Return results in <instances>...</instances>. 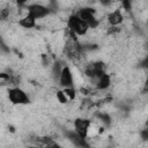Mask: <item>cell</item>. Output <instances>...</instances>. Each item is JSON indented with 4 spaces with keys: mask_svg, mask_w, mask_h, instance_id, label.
Listing matches in <instances>:
<instances>
[{
    "mask_svg": "<svg viewBox=\"0 0 148 148\" xmlns=\"http://www.w3.org/2000/svg\"><path fill=\"white\" fill-rule=\"evenodd\" d=\"M95 14H96L95 9L90 8V7H83V8L79 9V12L76 13L77 17H80L88 25L89 29H96L101 24L99 18H97V16Z\"/></svg>",
    "mask_w": 148,
    "mask_h": 148,
    "instance_id": "1",
    "label": "cell"
},
{
    "mask_svg": "<svg viewBox=\"0 0 148 148\" xmlns=\"http://www.w3.org/2000/svg\"><path fill=\"white\" fill-rule=\"evenodd\" d=\"M56 97H57L58 102H59V103H61V104H66V103L68 102V99H67V97L65 96V94H64L62 89H61V90H58V91L56 92Z\"/></svg>",
    "mask_w": 148,
    "mask_h": 148,
    "instance_id": "15",
    "label": "cell"
},
{
    "mask_svg": "<svg viewBox=\"0 0 148 148\" xmlns=\"http://www.w3.org/2000/svg\"><path fill=\"white\" fill-rule=\"evenodd\" d=\"M17 23H18V25H21L24 29H32V28L36 27V20L34 17L29 16L28 14L24 15L23 17H21Z\"/></svg>",
    "mask_w": 148,
    "mask_h": 148,
    "instance_id": "11",
    "label": "cell"
},
{
    "mask_svg": "<svg viewBox=\"0 0 148 148\" xmlns=\"http://www.w3.org/2000/svg\"><path fill=\"white\" fill-rule=\"evenodd\" d=\"M73 125H74V132L82 139H87L91 126V121L87 118H76Z\"/></svg>",
    "mask_w": 148,
    "mask_h": 148,
    "instance_id": "6",
    "label": "cell"
},
{
    "mask_svg": "<svg viewBox=\"0 0 148 148\" xmlns=\"http://www.w3.org/2000/svg\"><path fill=\"white\" fill-rule=\"evenodd\" d=\"M7 97L8 101L14 105H25L30 103V98L28 94L20 87L9 88L7 91Z\"/></svg>",
    "mask_w": 148,
    "mask_h": 148,
    "instance_id": "2",
    "label": "cell"
},
{
    "mask_svg": "<svg viewBox=\"0 0 148 148\" xmlns=\"http://www.w3.org/2000/svg\"><path fill=\"white\" fill-rule=\"evenodd\" d=\"M45 148H62L59 143H57V142H54L53 140L51 141V142H49L46 146H45Z\"/></svg>",
    "mask_w": 148,
    "mask_h": 148,
    "instance_id": "17",
    "label": "cell"
},
{
    "mask_svg": "<svg viewBox=\"0 0 148 148\" xmlns=\"http://www.w3.org/2000/svg\"><path fill=\"white\" fill-rule=\"evenodd\" d=\"M28 148H38V147H36V146H30V147H28Z\"/></svg>",
    "mask_w": 148,
    "mask_h": 148,
    "instance_id": "19",
    "label": "cell"
},
{
    "mask_svg": "<svg viewBox=\"0 0 148 148\" xmlns=\"http://www.w3.org/2000/svg\"><path fill=\"white\" fill-rule=\"evenodd\" d=\"M9 16H10V7H8V6L0 7V21L8 20Z\"/></svg>",
    "mask_w": 148,
    "mask_h": 148,
    "instance_id": "14",
    "label": "cell"
},
{
    "mask_svg": "<svg viewBox=\"0 0 148 148\" xmlns=\"http://www.w3.org/2000/svg\"><path fill=\"white\" fill-rule=\"evenodd\" d=\"M51 13L50 8L40 5V3H31L27 6V14L31 17H34L36 21L43 17H46Z\"/></svg>",
    "mask_w": 148,
    "mask_h": 148,
    "instance_id": "5",
    "label": "cell"
},
{
    "mask_svg": "<svg viewBox=\"0 0 148 148\" xmlns=\"http://www.w3.org/2000/svg\"><path fill=\"white\" fill-rule=\"evenodd\" d=\"M62 91L65 94V96L67 97L68 101H74L75 97H76V90L74 87H71V88H62Z\"/></svg>",
    "mask_w": 148,
    "mask_h": 148,
    "instance_id": "12",
    "label": "cell"
},
{
    "mask_svg": "<svg viewBox=\"0 0 148 148\" xmlns=\"http://www.w3.org/2000/svg\"><path fill=\"white\" fill-rule=\"evenodd\" d=\"M121 6L125 8V10H130L131 9V2L130 1H123L121 2Z\"/></svg>",
    "mask_w": 148,
    "mask_h": 148,
    "instance_id": "18",
    "label": "cell"
},
{
    "mask_svg": "<svg viewBox=\"0 0 148 148\" xmlns=\"http://www.w3.org/2000/svg\"><path fill=\"white\" fill-rule=\"evenodd\" d=\"M110 84H111V76L108 73H103L95 82L96 89L98 90H105L110 87Z\"/></svg>",
    "mask_w": 148,
    "mask_h": 148,
    "instance_id": "10",
    "label": "cell"
},
{
    "mask_svg": "<svg viewBox=\"0 0 148 148\" xmlns=\"http://www.w3.org/2000/svg\"><path fill=\"white\" fill-rule=\"evenodd\" d=\"M106 21L110 27H119V24H121L124 21V15H123L120 8L110 12L106 15Z\"/></svg>",
    "mask_w": 148,
    "mask_h": 148,
    "instance_id": "8",
    "label": "cell"
},
{
    "mask_svg": "<svg viewBox=\"0 0 148 148\" xmlns=\"http://www.w3.org/2000/svg\"><path fill=\"white\" fill-rule=\"evenodd\" d=\"M82 51H83V46L79 43L77 38L68 37V39L65 44V53H66L67 58H69L72 60H76L81 57Z\"/></svg>",
    "mask_w": 148,
    "mask_h": 148,
    "instance_id": "4",
    "label": "cell"
},
{
    "mask_svg": "<svg viewBox=\"0 0 148 148\" xmlns=\"http://www.w3.org/2000/svg\"><path fill=\"white\" fill-rule=\"evenodd\" d=\"M62 66H64V65H61L59 61H57V62H54V65H53V67H52V76H53V79L57 80V81H58V79H59V75H60V72H61Z\"/></svg>",
    "mask_w": 148,
    "mask_h": 148,
    "instance_id": "13",
    "label": "cell"
},
{
    "mask_svg": "<svg viewBox=\"0 0 148 148\" xmlns=\"http://www.w3.org/2000/svg\"><path fill=\"white\" fill-rule=\"evenodd\" d=\"M0 80H3V81H12V75L8 74V73L1 72V73H0Z\"/></svg>",
    "mask_w": 148,
    "mask_h": 148,
    "instance_id": "16",
    "label": "cell"
},
{
    "mask_svg": "<svg viewBox=\"0 0 148 148\" xmlns=\"http://www.w3.org/2000/svg\"><path fill=\"white\" fill-rule=\"evenodd\" d=\"M66 136H67L76 147H79V148H89V146H88L86 139H82L81 136H79L74 131H68V132H66Z\"/></svg>",
    "mask_w": 148,
    "mask_h": 148,
    "instance_id": "9",
    "label": "cell"
},
{
    "mask_svg": "<svg viewBox=\"0 0 148 148\" xmlns=\"http://www.w3.org/2000/svg\"><path fill=\"white\" fill-rule=\"evenodd\" d=\"M58 83L61 88H71L74 87V77H73V73L69 66L64 65L58 79Z\"/></svg>",
    "mask_w": 148,
    "mask_h": 148,
    "instance_id": "7",
    "label": "cell"
},
{
    "mask_svg": "<svg viewBox=\"0 0 148 148\" xmlns=\"http://www.w3.org/2000/svg\"><path fill=\"white\" fill-rule=\"evenodd\" d=\"M67 29L76 36H84L89 30L88 25L80 17H77L76 14H72L67 18Z\"/></svg>",
    "mask_w": 148,
    "mask_h": 148,
    "instance_id": "3",
    "label": "cell"
}]
</instances>
